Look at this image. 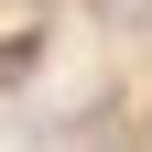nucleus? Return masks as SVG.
Here are the masks:
<instances>
[{"label": "nucleus", "mask_w": 152, "mask_h": 152, "mask_svg": "<svg viewBox=\"0 0 152 152\" xmlns=\"http://www.w3.org/2000/svg\"><path fill=\"white\" fill-rule=\"evenodd\" d=\"M33 76V33H11V44H0V87H22Z\"/></svg>", "instance_id": "1"}]
</instances>
